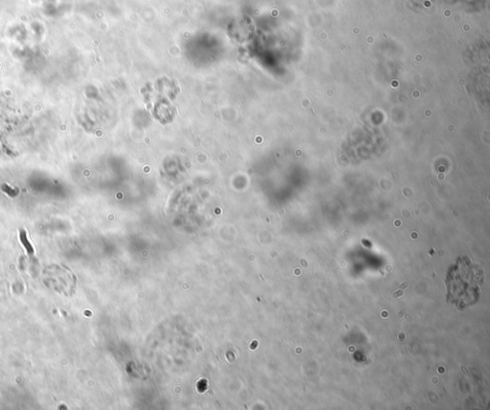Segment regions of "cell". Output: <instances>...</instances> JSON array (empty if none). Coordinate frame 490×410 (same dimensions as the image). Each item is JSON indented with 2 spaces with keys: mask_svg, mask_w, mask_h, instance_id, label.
Wrapping results in <instances>:
<instances>
[{
  "mask_svg": "<svg viewBox=\"0 0 490 410\" xmlns=\"http://www.w3.org/2000/svg\"><path fill=\"white\" fill-rule=\"evenodd\" d=\"M44 282L48 288L65 296H71L76 285V280L70 270L59 266H51L45 269Z\"/></svg>",
  "mask_w": 490,
  "mask_h": 410,
  "instance_id": "1",
  "label": "cell"
},
{
  "mask_svg": "<svg viewBox=\"0 0 490 410\" xmlns=\"http://www.w3.org/2000/svg\"><path fill=\"white\" fill-rule=\"evenodd\" d=\"M20 238H21V241H22V245L24 246L25 250H27L28 254L32 256L34 254V250L31 246V244L29 243L28 241V238L26 236V232L24 230H21V234H20Z\"/></svg>",
  "mask_w": 490,
  "mask_h": 410,
  "instance_id": "2",
  "label": "cell"
}]
</instances>
